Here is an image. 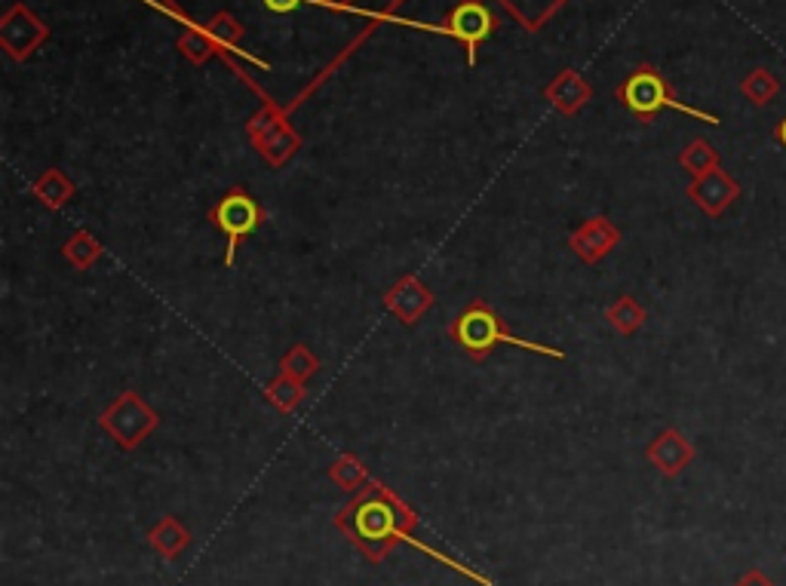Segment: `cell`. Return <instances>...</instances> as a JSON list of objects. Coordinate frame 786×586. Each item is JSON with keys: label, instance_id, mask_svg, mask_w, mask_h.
<instances>
[{"label": "cell", "instance_id": "cell-14", "mask_svg": "<svg viewBox=\"0 0 786 586\" xmlns=\"http://www.w3.org/2000/svg\"><path fill=\"white\" fill-rule=\"evenodd\" d=\"M774 138H777V142H780V145L786 148V117L777 123V126H774Z\"/></svg>", "mask_w": 786, "mask_h": 586}, {"label": "cell", "instance_id": "cell-1", "mask_svg": "<svg viewBox=\"0 0 786 586\" xmlns=\"http://www.w3.org/2000/svg\"><path fill=\"white\" fill-rule=\"evenodd\" d=\"M339 525L344 532H351L356 537V544L366 550L372 559H379L375 544H391V537H406L408 519L396 516V501H391L387 494H363L353 506H348L339 516Z\"/></svg>", "mask_w": 786, "mask_h": 586}, {"label": "cell", "instance_id": "cell-13", "mask_svg": "<svg viewBox=\"0 0 786 586\" xmlns=\"http://www.w3.org/2000/svg\"><path fill=\"white\" fill-rule=\"evenodd\" d=\"M301 0H265V7L271 10V13H289V10H296Z\"/></svg>", "mask_w": 786, "mask_h": 586}, {"label": "cell", "instance_id": "cell-6", "mask_svg": "<svg viewBox=\"0 0 786 586\" xmlns=\"http://www.w3.org/2000/svg\"><path fill=\"white\" fill-rule=\"evenodd\" d=\"M446 31L448 34H455V38H462V41L467 43V62L474 65L476 46H479V43L486 41L488 34L495 31V19H492V13H488L483 3L467 0V3H462L455 13L448 15Z\"/></svg>", "mask_w": 786, "mask_h": 586}, {"label": "cell", "instance_id": "cell-3", "mask_svg": "<svg viewBox=\"0 0 786 586\" xmlns=\"http://www.w3.org/2000/svg\"><path fill=\"white\" fill-rule=\"evenodd\" d=\"M455 338L462 342L464 350H470L474 356H479L483 350H488V347H495V344H514V347H526V350H535V354H550V356H562L559 350H554V347H544V344H529L523 342V338H516V335H507L501 328V323H498V316L488 314L486 307H474V311H467V314L455 323Z\"/></svg>", "mask_w": 786, "mask_h": 586}, {"label": "cell", "instance_id": "cell-8", "mask_svg": "<svg viewBox=\"0 0 786 586\" xmlns=\"http://www.w3.org/2000/svg\"><path fill=\"white\" fill-rule=\"evenodd\" d=\"M148 541H151V546L161 553V556H166V559H176L178 553H182V550L190 544V534H188V529L178 522V519L166 516V519H161L154 529H151Z\"/></svg>", "mask_w": 786, "mask_h": 586}, {"label": "cell", "instance_id": "cell-11", "mask_svg": "<svg viewBox=\"0 0 786 586\" xmlns=\"http://www.w3.org/2000/svg\"><path fill=\"white\" fill-rule=\"evenodd\" d=\"M609 320H611V326L621 328L624 335H630V332H637V328L642 326V320H645V311H642V307H639V304L633 299H621L609 311Z\"/></svg>", "mask_w": 786, "mask_h": 586}, {"label": "cell", "instance_id": "cell-4", "mask_svg": "<svg viewBox=\"0 0 786 586\" xmlns=\"http://www.w3.org/2000/svg\"><path fill=\"white\" fill-rule=\"evenodd\" d=\"M213 219H216L218 231L228 233V259L225 261L234 264V252H237L240 240L249 237V233H256V228L261 224V209H258V203L249 193L234 191L218 203Z\"/></svg>", "mask_w": 786, "mask_h": 586}, {"label": "cell", "instance_id": "cell-5", "mask_svg": "<svg viewBox=\"0 0 786 586\" xmlns=\"http://www.w3.org/2000/svg\"><path fill=\"white\" fill-rule=\"evenodd\" d=\"M689 197H692V203L697 206L701 212H706L710 219H718L725 209H732V206L737 203L741 185H737V178H734L732 172H725V169L718 166L713 172L694 178L692 188H689Z\"/></svg>", "mask_w": 786, "mask_h": 586}, {"label": "cell", "instance_id": "cell-10", "mask_svg": "<svg viewBox=\"0 0 786 586\" xmlns=\"http://www.w3.org/2000/svg\"><path fill=\"white\" fill-rule=\"evenodd\" d=\"M744 96L753 102V105H768L774 96H777V90H780V83H777V77H774L772 71H765V69H759V71H753L749 77L744 81Z\"/></svg>", "mask_w": 786, "mask_h": 586}, {"label": "cell", "instance_id": "cell-2", "mask_svg": "<svg viewBox=\"0 0 786 586\" xmlns=\"http://www.w3.org/2000/svg\"><path fill=\"white\" fill-rule=\"evenodd\" d=\"M621 102H624L627 108L633 111L637 117H642V121H651L661 108H676L682 111V114H689V117H697V121L710 123V126H718L716 114H706V111L682 105V102L673 96L670 83L654 69H639L637 74H630V81L621 86Z\"/></svg>", "mask_w": 786, "mask_h": 586}, {"label": "cell", "instance_id": "cell-9", "mask_svg": "<svg viewBox=\"0 0 786 586\" xmlns=\"http://www.w3.org/2000/svg\"><path fill=\"white\" fill-rule=\"evenodd\" d=\"M679 164L685 166V169H689L694 178H701V176H706V172L718 169V150L713 148L706 138H694L692 145L682 150Z\"/></svg>", "mask_w": 786, "mask_h": 586}, {"label": "cell", "instance_id": "cell-7", "mask_svg": "<svg viewBox=\"0 0 786 586\" xmlns=\"http://www.w3.org/2000/svg\"><path fill=\"white\" fill-rule=\"evenodd\" d=\"M649 461L658 467L664 477H679V473L694 461V446L682 437L679 430H664V433L649 446Z\"/></svg>", "mask_w": 786, "mask_h": 586}, {"label": "cell", "instance_id": "cell-12", "mask_svg": "<svg viewBox=\"0 0 786 586\" xmlns=\"http://www.w3.org/2000/svg\"><path fill=\"white\" fill-rule=\"evenodd\" d=\"M734 586H774V580L762 568H749Z\"/></svg>", "mask_w": 786, "mask_h": 586}]
</instances>
